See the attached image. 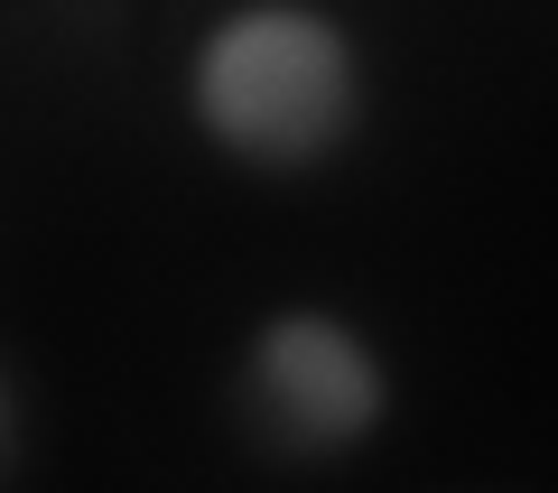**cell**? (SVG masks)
<instances>
[{"mask_svg": "<svg viewBox=\"0 0 558 493\" xmlns=\"http://www.w3.org/2000/svg\"><path fill=\"white\" fill-rule=\"evenodd\" d=\"M186 121L252 178H317L373 121V47L336 0H223L186 47Z\"/></svg>", "mask_w": 558, "mask_h": 493, "instance_id": "obj_1", "label": "cell"}, {"mask_svg": "<svg viewBox=\"0 0 558 493\" xmlns=\"http://www.w3.org/2000/svg\"><path fill=\"white\" fill-rule=\"evenodd\" d=\"M20 437H28V410H20V382H10V363H0V474L20 466Z\"/></svg>", "mask_w": 558, "mask_h": 493, "instance_id": "obj_3", "label": "cell"}, {"mask_svg": "<svg viewBox=\"0 0 558 493\" xmlns=\"http://www.w3.org/2000/svg\"><path fill=\"white\" fill-rule=\"evenodd\" d=\"M391 400H400L391 354L344 308H317V298H289V308L252 316V336L233 354V419L279 466L363 456L391 429Z\"/></svg>", "mask_w": 558, "mask_h": 493, "instance_id": "obj_2", "label": "cell"}]
</instances>
